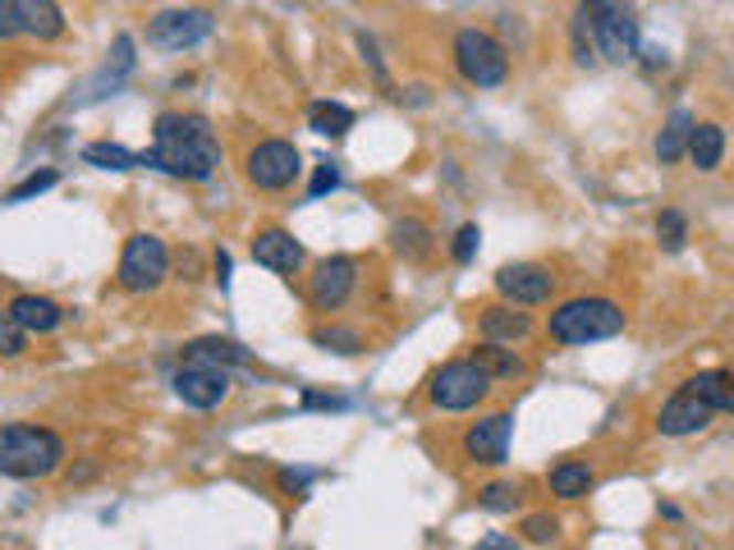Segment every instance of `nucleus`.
I'll return each mask as SVG.
<instances>
[{"label":"nucleus","mask_w":734,"mask_h":550,"mask_svg":"<svg viewBox=\"0 0 734 550\" xmlns=\"http://www.w3.org/2000/svg\"><path fill=\"white\" fill-rule=\"evenodd\" d=\"M151 151H143V166H157L170 179L184 183H207L221 166V138L207 125L202 115H179L166 110L157 115V129H151Z\"/></svg>","instance_id":"obj_1"},{"label":"nucleus","mask_w":734,"mask_h":550,"mask_svg":"<svg viewBox=\"0 0 734 550\" xmlns=\"http://www.w3.org/2000/svg\"><path fill=\"white\" fill-rule=\"evenodd\" d=\"M569 42H574V60L578 65H597V60H610V65H625V60H638V19L616 6V0H578L574 6V23H569Z\"/></svg>","instance_id":"obj_2"},{"label":"nucleus","mask_w":734,"mask_h":550,"mask_svg":"<svg viewBox=\"0 0 734 550\" xmlns=\"http://www.w3.org/2000/svg\"><path fill=\"white\" fill-rule=\"evenodd\" d=\"M65 464V441H60L51 426L38 422H6L0 426V477H51Z\"/></svg>","instance_id":"obj_3"},{"label":"nucleus","mask_w":734,"mask_h":550,"mask_svg":"<svg viewBox=\"0 0 734 550\" xmlns=\"http://www.w3.org/2000/svg\"><path fill=\"white\" fill-rule=\"evenodd\" d=\"M625 308L616 298H569L560 303L546 321L550 345L560 349H584V345H601V340H616L625 330Z\"/></svg>","instance_id":"obj_4"},{"label":"nucleus","mask_w":734,"mask_h":550,"mask_svg":"<svg viewBox=\"0 0 734 550\" xmlns=\"http://www.w3.org/2000/svg\"><path fill=\"white\" fill-rule=\"evenodd\" d=\"M492 377H486V367L478 358H454L445 367H437L432 381H427V400L432 409L441 413H469L478 404H486V394H492Z\"/></svg>","instance_id":"obj_5"},{"label":"nucleus","mask_w":734,"mask_h":550,"mask_svg":"<svg viewBox=\"0 0 734 550\" xmlns=\"http://www.w3.org/2000/svg\"><path fill=\"white\" fill-rule=\"evenodd\" d=\"M454 70L469 87H501L510 78V51L486 33V28H459Z\"/></svg>","instance_id":"obj_6"},{"label":"nucleus","mask_w":734,"mask_h":550,"mask_svg":"<svg viewBox=\"0 0 734 550\" xmlns=\"http://www.w3.org/2000/svg\"><path fill=\"white\" fill-rule=\"evenodd\" d=\"M170 275V248L157 234H129L125 239V253H119L115 266V285L125 294H151L161 289Z\"/></svg>","instance_id":"obj_7"},{"label":"nucleus","mask_w":734,"mask_h":550,"mask_svg":"<svg viewBox=\"0 0 734 550\" xmlns=\"http://www.w3.org/2000/svg\"><path fill=\"white\" fill-rule=\"evenodd\" d=\"M175 394L189 409H217L230 400V367L211 362V358H184L175 372Z\"/></svg>","instance_id":"obj_8"},{"label":"nucleus","mask_w":734,"mask_h":550,"mask_svg":"<svg viewBox=\"0 0 734 550\" xmlns=\"http://www.w3.org/2000/svg\"><path fill=\"white\" fill-rule=\"evenodd\" d=\"M243 170H249V183L262 193H285L290 183L298 179L303 170V157H298V147L285 142V138H266L249 151V161H243Z\"/></svg>","instance_id":"obj_9"},{"label":"nucleus","mask_w":734,"mask_h":550,"mask_svg":"<svg viewBox=\"0 0 734 550\" xmlns=\"http://www.w3.org/2000/svg\"><path fill=\"white\" fill-rule=\"evenodd\" d=\"M211 28H217V19H211L207 10H161L157 19L147 23V38L151 46H161V51H189L198 42L211 38Z\"/></svg>","instance_id":"obj_10"},{"label":"nucleus","mask_w":734,"mask_h":550,"mask_svg":"<svg viewBox=\"0 0 734 550\" xmlns=\"http://www.w3.org/2000/svg\"><path fill=\"white\" fill-rule=\"evenodd\" d=\"M358 285V262L345 257V253H335L326 262H317V271L308 275V303H313V313H335V308H345L349 294Z\"/></svg>","instance_id":"obj_11"},{"label":"nucleus","mask_w":734,"mask_h":550,"mask_svg":"<svg viewBox=\"0 0 734 550\" xmlns=\"http://www.w3.org/2000/svg\"><path fill=\"white\" fill-rule=\"evenodd\" d=\"M496 294L514 308H542L556 294V275L537 262H510L496 271Z\"/></svg>","instance_id":"obj_12"},{"label":"nucleus","mask_w":734,"mask_h":550,"mask_svg":"<svg viewBox=\"0 0 734 550\" xmlns=\"http://www.w3.org/2000/svg\"><path fill=\"white\" fill-rule=\"evenodd\" d=\"M716 417V409L707 400H698V394L689 385H680L670 400L661 404L657 413V432L670 436V441H684V436H698V432H707V422Z\"/></svg>","instance_id":"obj_13"},{"label":"nucleus","mask_w":734,"mask_h":550,"mask_svg":"<svg viewBox=\"0 0 734 550\" xmlns=\"http://www.w3.org/2000/svg\"><path fill=\"white\" fill-rule=\"evenodd\" d=\"M510 436H514V413H486L464 432V454L473 464L501 468L510 458Z\"/></svg>","instance_id":"obj_14"},{"label":"nucleus","mask_w":734,"mask_h":550,"mask_svg":"<svg viewBox=\"0 0 734 550\" xmlns=\"http://www.w3.org/2000/svg\"><path fill=\"white\" fill-rule=\"evenodd\" d=\"M253 262L275 271V275H294L303 266V243L281 230V225H271V230H258L253 234Z\"/></svg>","instance_id":"obj_15"},{"label":"nucleus","mask_w":734,"mask_h":550,"mask_svg":"<svg viewBox=\"0 0 734 550\" xmlns=\"http://www.w3.org/2000/svg\"><path fill=\"white\" fill-rule=\"evenodd\" d=\"M478 330L492 345H524L533 335V317L524 308H514V303H492V308L478 313Z\"/></svg>","instance_id":"obj_16"},{"label":"nucleus","mask_w":734,"mask_h":550,"mask_svg":"<svg viewBox=\"0 0 734 550\" xmlns=\"http://www.w3.org/2000/svg\"><path fill=\"white\" fill-rule=\"evenodd\" d=\"M10 313L28 335H51V330H60V321H65V308H60L55 298H42V294H19L10 303Z\"/></svg>","instance_id":"obj_17"},{"label":"nucleus","mask_w":734,"mask_h":550,"mask_svg":"<svg viewBox=\"0 0 734 550\" xmlns=\"http://www.w3.org/2000/svg\"><path fill=\"white\" fill-rule=\"evenodd\" d=\"M19 23H23V33L38 38V42H55L65 33V14H60L55 0H19Z\"/></svg>","instance_id":"obj_18"},{"label":"nucleus","mask_w":734,"mask_h":550,"mask_svg":"<svg viewBox=\"0 0 734 550\" xmlns=\"http://www.w3.org/2000/svg\"><path fill=\"white\" fill-rule=\"evenodd\" d=\"M693 125H698V119H693L689 110H670V115H665V125H661V134H657V161H661V166H675L680 157H689V134H693Z\"/></svg>","instance_id":"obj_19"},{"label":"nucleus","mask_w":734,"mask_h":550,"mask_svg":"<svg viewBox=\"0 0 734 550\" xmlns=\"http://www.w3.org/2000/svg\"><path fill=\"white\" fill-rule=\"evenodd\" d=\"M593 486H597V473L588 464H578V458H565V464L550 468V496L560 500H584Z\"/></svg>","instance_id":"obj_20"},{"label":"nucleus","mask_w":734,"mask_h":550,"mask_svg":"<svg viewBox=\"0 0 734 550\" xmlns=\"http://www.w3.org/2000/svg\"><path fill=\"white\" fill-rule=\"evenodd\" d=\"M473 358L486 367V377L492 381H518L528 372V362L514 353V345H492V340H482L478 349H473Z\"/></svg>","instance_id":"obj_21"},{"label":"nucleus","mask_w":734,"mask_h":550,"mask_svg":"<svg viewBox=\"0 0 734 550\" xmlns=\"http://www.w3.org/2000/svg\"><path fill=\"white\" fill-rule=\"evenodd\" d=\"M725 157V129L721 125H693L689 134V161L702 170V174H712Z\"/></svg>","instance_id":"obj_22"},{"label":"nucleus","mask_w":734,"mask_h":550,"mask_svg":"<svg viewBox=\"0 0 734 550\" xmlns=\"http://www.w3.org/2000/svg\"><path fill=\"white\" fill-rule=\"evenodd\" d=\"M390 239H395V253H405L409 262H422L427 253H432V230H427V221H418V216L395 221Z\"/></svg>","instance_id":"obj_23"},{"label":"nucleus","mask_w":734,"mask_h":550,"mask_svg":"<svg viewBox=\"0 0 734 550\" xmlns=\"http://www.w3.org/2000/svg\"><path fill=\"white\" fill-rule=\"evenodd\" d=\"M184 358H211V362H226V367H249L253 353L243 349L239 340H226V335H207V340H193L184 349Z\"/></svg>","instance_id":"obj_24"},{"label":"nucleus","mask_w":734,"mask_h":550,"mask_svg":"<svg viewBox=\"0 0 734 550\" xmlns=\"http://www.w3.org/2000/svg\"><path fill=\"white\" fill-rule=\"evenodd\" d=\"M308 125L322 134V138H345L354 129V110L345 102H313L308 106Z\"/></svg>","instance_id":"obj_25"},{"label":"nucleus","mask_w":734,"mask_h":550,"mask_svg":"<svg viewBox=\"0 0 734 550\" xmlns=\"http://www.w3.org/2000/svg\"><path fill=\"white\" fill-rule=\"evenodd\" d=\"M684 385L698 394V400H707L716 413H730V385H734L730 372H698V377H689Z\"/></svg>","instance_id":"obj_26"},{"label":"nucleus","mask_w":734,"mask_h":550,"mask_svg":"<svg viewBox=\"0 0 734 550\" xmlns=\"http://www.w3.org/2000/svg\"><path fill=\"white\" fill-rule=\"evenodd\" d=\"M134 70V38H115V70L106 65L97 74V83H87V97H102V92H115L119 78H125Z\"/></svg>","instance_id":"obj_27"},{"label":"nucleus","mask_w":734,"mask_h":550,"mask_svg":"<svg viewBox=\"0 0 734 550\" xmlns=\"http://www.w3.org/2000/svg\"><path fill=\"white\" fill-rule=\"evenodd\" d=\"M83 161L97 166V170H134V166H143V157H134V151L119 147V142H87Z\"/></svg>","instance_id":"obj_28"},{"label":"nucleus","mask_w":734,"mask_h":550,"mask_svg":"<svg viewBox=\"0 0 734 550\" xmlns=\"http://www.w3.org/2000/svg\"><path fill=\"white\" fill-rule=\"evenodd\" d=\"M313 345H317V349H326V353L354 358V353H363V335H358V330H349V326H322V330H313Z\"/></svg>","instance_id":"obj_29"},{"label":"nucleus","mask_w":734,"mask_h":550,"mask_svg":"<svg viewBox=\"0 0 734 550\" xmlns=\"http://www.w3.org/2000/svg\"><path fill=\"white\" fill-rule=\"evenodd\" d=\"M518 500H524V491H518L514 482H486L482 491H478V505H482L486 514H514Z\"/></svg>","instance_id":"obj_30"},{"label":"nucleus","mask_w":734,"mask_h":550,"mask_svg":"<svg viewBox=\"0 0 734 550\" xmlns=\"http://www.w3.org/2000/svg\"><path fill=\"white\" fill-rule=\"evenodd\" d=\"M28 353V330L14 321V313L6 308L0 313V358L6 362H14V358H23Z\"/></svg>","instance_id":"obj_31"},{"label":"nucleus","mask_w":734,"mask_h":550,"mask_svg":"<svg viewBox=\"0 0 734 550\" xmlns=\"http://www.w3.org/2000/svg\"><path fill=\"white\" fill-rule=\"evenodd\" d=\"M657 239H661L665 253H680L689 243V221L680 216V211H661V216H657Z\"/></svg>","instance_id":"obj_32"},{"label":"nucleus","mask_w":734,"mask_h":550,"mask_svg":"<svg viewBox=\"0 0 734 550\" xmlns=\"http://www.w3.org/2000/svg\"><path fill=\"white\" fill-rule=\"evenodd\" d=\"M55 170H38V174H28L23 183H19V189H10L6 193V202H33V198H42L46 189H55Z\"/></svg>","instance_id":"obj_33"},{"label":"nucleus","mask_w":734,"mask_h":550,"mask_svg":"<svg viewBox=\"0 0 734 550\" xmlns=\"http://www.w3.org/2000/svg\"><path fill=\"white\" fill-rule=\"evenodd\" d=\"M478 239H482L478 225H459V234H454V243H450V257H454L459 266H469V262L478 257Z\"/></svg>","instance_id":"obj_34"},{"label":"nucleus","mask_w":734,"mask_h":550,"mask_svg":"<svg viewBox=\"0 0 734 550\" xmlns=\"http://www.w3.org/2000/svg\"><path fill=\"white\" fill-rule=\"evenodd\" d=\"M556 537H560V523H556V518H546V514H533L524 523V541H533V546H546Z\"/></svg>","instance_id":"obj_35"},{"label":"nucleus","mask_w":734,"mask_h":550,"mask_svg":"<svg viewBox=\"0 0 734 550\" xmlns=\"http://www.w3.org/2000/svg\"><path fill=\"white\" fill-rule=\"evenodd\" d=\"M335 189H340V166H335V161H322L317 174H313L308 198H326V193H335Z\"/></svg>","instance_id":"obj_36"},{"label":"nucleus","mask_w":734,"mask_h":550,"mask_svg":"<svg viewBox=\"0 0 734 550\" xmlns=\"http://www.w3.org/2000/svg\"><path fill=\"white\" fill-rule=\"evenodd\" d=\"M23 33V23H19V0H0V42H10Z\"/></svg>","instance_id":"obj_37"},{"label":"nucleus","mask_w":734,"mask_h":550,"mask_svg":"<svg viewBox=\"0 0 734 550\" xmlns=\"http://www.w3.org/2000/svg\"><path fill=\"white\" fill-rule=\"evenodd\" d=\"M638 55H642V65H648V70H665L670 65L665 46H652V42H638Z\"/></svg>","instance_id":"obj_38"},{"label":"nucleus","mask_w":734,"mask_h":550,"mask_svg":"<svg viewBox=\"0 0 734 550\" xmlns=\"http://www.w3.org/2000/svg\"><path fill=\"white\" fill-rule=\"evenodd\" d=\"M358 51H363V60H367V65H373V74L386 83V65H381V55H377V42L363 33V38H358Z\"/></svg>","instance_id":"obj_39"},{"label":"nucleus","mask_w":734,"mask_h":550,"mask_svg":"<svg viewBox=\"0 0 734 550\" xmlns=\"http://www.w3.org/2000/svg\"><path fill=\"white\" fill-rule=\"evenodd\" d=\"M308 482H313V473H294V468L281 473V486H285V491H294V496L308 491Z\"/></svg>","instance_id":"obj_40"},{"label":"nucleus","mask_w":734,"mask_h":550,"mask_svg":"<svg viewBox=\"0 0 734 550\" xmlns=\"http://www.w3.org/2000/svg\"><path fill=\"white\" fill-rule=\"evenodd\" d=\"M303 409H345V404H340V400H331V394L308 390V394H303Z\"/></svg>","instance_id":"obj_41"},{"label":"nucleus","mask_w":734,"mask_h":550,"mask_svg":"<svg viewBox=\"0 0 734 550\" xmlns=\"http://www.w3.org/2000/svg\"><path fill=\"white\" fill-rule=\"evenodd\" d=\"M478 546H482V550H514V537H501V532H492V537H482Z\"/></svg>","instance_id":"obj_42"},{"label":"nucleus","mask_w":734,"mask_h":550,"mask_svg":"<svg viewBox=\"0 0 734 550\" xmlns=\"http://www.w3.org/2000/svg\"><path fill=\"white\" fill-rule=\"evenodd\" d=\"M217 275H221V285H230V253H217Z\"/></svg>","instance_id":"obj_43"},{"label":"nucleus","mask_w":734,"mask_h":550,"mask_svg":"<svg viewBox=\"0 0 734 550\" xmlns=\"http://www.w3.org/2000/svg\"><path fill=\"white\" fill-rule=\"evenodd\" d=\"M730 413H734V385H730Z\"/></svg>","instance_id":"obj_44"}]
</instances>
